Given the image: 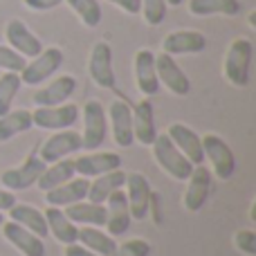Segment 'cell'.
Wrapping results in <instances>:
<instances>
[{
  "label": "cell",
  "mask_w": 256,
  "mask_h": 256,
  "mask_svg": "<svg viewBox=\"0 0 256 256\" xmlns=\"http://www.w3.org/2000/svg\"><path fill=\"white\" fill-rule=\"evenodd\" d=\"M252 58H254V43L250 38H234L225 52L222 61V74L234 88H245L252 74Z\"/></svg>",
  "instance_id": "6da1fadb"
},
{
  "label": "cell",
  "mask_w": 256,
  "mask_h": 256,
  "mask_svg": "<svg viewBox=\"0 0 256 256\" xmlns=\"http://www.w3.org/2000/svg\"><path fill=\"white\" fill-rule=\"evenodd\" d=\"M150 148H153V158H155V162H158V166L162 168L166 176H171L173 180L184 182L186 178L191 176L194 164L176 148V144L166 137V132H158L153 144H150Z\"/></svg>",
  "instance_id": "7a4b0ae2"
},
{
  "label": "cell",
  "mask_w": 256,
  "mask_h": 256,
  "mask_svg": "<svg viewBox=\"0 0 256 256\" xmlns=\"http://www.w3.org/2000/svg\"><path fill=\"white\" fill-rule=\"evenodd\" d=\"M84 130H81V146L84 150H97L108 137V115L99 99H88L81 108Z\"/></svg>",
  "instance_id": "3957f363"
},
{
  "label": "cell",
  "mask_w": 256,
  "mask_h": 256,
  "mask_svg": "<svg viewBox=\"0 0 256 256\" xmlns=\"http://www.w3.org/2000/svg\"><path fill=\"white\" fill-rule=\"evenodd\" d=\"M66 56H63L61 48H43L40 54H36L32 61L25 63V68L20 70V84L22 86H40L54 76L58 72V68L63 66Z\"/></svg>",
  "instance_id": "277c9868"
},
{
  "label": "cell",
  "mask_w": 256,
  "mask_h": 256,
  "mask_svg": "<svg viewBox=\"0 0 256 256\" xmlns=\"http://www.w3.org/2000/svg\"><path fill=\"white\" fill-rule=\"evenodd\" d=\"M200 140H202L204 160H209L214 176L218 180H232V176L236 173V155L232 150V146L216 132H207Z\"/></svg>",
  "instance_id": "5b68a950"
},
{
  "label": "cell",
  "mask_w": 256,
  "mask_h": 256,
  "mask_svg": "<svg viewBox=\"0 0 256 256\" xmlns=\"http://www.w3.org/2000/svg\"><path fill=\"white\" fill-rule=\"evenodd\" d=\"M81 117V108L74 104L61 106H36L32 110V122L40 130H68Z\"/></svg>",
  "instance_id": "8992f818"
},
{
  "label": "cell",
  "mask_w": 256,
  "mask_h": 256,
  "mask_svg": "<svg viewBox=\"0 0 256 256\" xmlns=\"http://www.w3.org/2000/svg\"><path fill=\"white\" fill-rule=\"evenodd\" d=\"M124 186H126L124 194H126V200H128L130 220H144V218L148 216L150 198H153V189H150L148 178L140 171L126 173Z\"/></svg>",
  "instance_id": "52a82bcc"
},
{
  "label": "cell",
  "mask_w": 256,
  "mask_h": 256,
  "mask_svg": "<svg viewBox=\"0 0 256 256\" xmlns=\"http://www.w3.org/2000/svg\"><path fill=\"white\" fill-rule=\"evenodd\" d=\"M88 74L92 79V84L99 86V88H104V90L115 88L117 76H115V70H112V48L106 40L94 43L92 50H90Z\"/></svg>",
  "instance_id": "ba28073f"
},
{
  "label": "cell",
  "mask_w": 256,
  "mask_h": 256,
  "mask_svg": "<svg viewBox=\"0 0 256 256\" xmlns=\"http://www.w3.org/2000/svg\"><path fill=\"white\" fill-rule=\"evenodd\" d=\"M43 168H45V162L38 158V153H30L22 160V164L7 168V171L0 176V182H2L4 189H9V191H27L30 186L36 184V180H38V176L43 173Z\"/></svg>",
  "instance_id": "9c48e42d"
},
{
  "label": "cell",
  "mask_w": 256,
  "mask_h": 256,
  "mask_svg": "<svg viewBox=\"0 0 256 256\" xmlns=\"http://www.w3.org/2000/svg\"><path fill=\"white\" fill-rule=\"evenodd\" d=\"M76 150H84V146H81V132L68 128V130H54L40 144L38 158L45 164H52V162H58V160H66L68 155L76 153Z\"/></svg>",
  "instance_id": "30bf717a"
},
{
  "label": "cell",
  "mask_w": 256,
  "mask_h": 256,
  "mask_svg": "<svg viewBox=\"0 0 256 256\" xmlns=\"http://www.w3.org/2000/svg\"><path fill=\"white\" fill-rule=\"evenodd\" d=\"M155 72H158V81L160 86L168 90L176 97H186L191 92V81L189 76L184 74L178 61L168 54H155Z\"/></svg>",
  "instance_id": "8fae6325"
},
{
  "label": "cell",
  "mask_w": 256,
  "mask_h": 256,
  "mask_svg": "<svg viewBox=\"0 0 256 256\" xmlns=\"http://www.w3.org/2000/svg\"><path fill=\"white\" fill-rule=\"evenodd\" d=\"M184 182H186V189H184V196H182V207L186 212L196 214L207 204L209 194H212V171L204 164L194 166L191 176Z\"/></svg>",
  "instance_id": "7c38bea8"
},
{
  "label": "cell",
  "mask_w": 256,
  "mask_h": 256,
  "mask_svg": "<svg viewBox=\"0 0 256 256\" xmlns=\"http://www.w3.org/2000/svg\"><path fill=\"white\" fill-rule=\"evenodd\" d=\"M106 115L108 122H110L115 144L120 148H130L135 144V137H132V106L126 99H112Z\"/></svg>",
  "instance_id": "4fadbf2b"
},
{
  "label": "cell",
  "mask_w": 256,
  "mask_h": 256,
  "mask_svg": "<svg viewBox=\"0 0 256 256\" xmlns=\"http://www.w3.org/2000/svg\"><path fill=\"white\" fill-rule=\"evenodd\" d=\"M166 137L176 144V148L189 160L194 166L204 164V153H202V140L191 126L182 124V122H173L166 128Z\"/></svg>",
  "instance_id": "5bb4252c"
},
{
  "label": "cell",
  "mask_w": 256,
  "mask_h": 256,
  "mask_svg": "<svg viewBox=\"0 0 256 256\" xmlns=\"http://www.w3.org/2000/svg\"><path fill=\"white\" fill-rule=\"evenodd\" d=\"M4 38H7L9 48L16 50V52L25 58H34L36 54H40V50H43L40 38L20 18H12V20L4 25Z\"/></svg>",
  "instance_id": "9a60e30c"
},
{
  "label": "cell",
  "mask_w": 256,
  "mask_h": 256,
  "mask_svg": "<svg viewBox=\"0 0 256 256\" xmlns=\"http://www.w3.org/2000/svg\"><path fill=\"white\" fill-rule=\"evenodd\" d=\"M207 48V38L202 32L196 30H176L164 36L162 52L168 56H184V54H200Z\"/></svg>",
  "instance_id": "2e32d148"
},
{
  "label": "cell",
  "mask_w": 256,
  "mask_h": 256,
  "mask_svg": "<svg viewBox=\"0 0 256 256\" xmlns=\"http://www.w3.org/2000/svg\"><path fill=\"white\" fill-rule=\"evenodd\" d=\"M115 168H122V155L112 150H90L74 160V171L81 178H97Z\"/></svg>",
  "instance_id": "e0dca14e"
},
{
  "label": "cell",
  "mask_w": 256,
  "mask_h": 256,
  "mask_svg": "<svg viewBox=\"0 0 256 256\" xmlns=\"http://www.w3.org/2000/svg\"><path fill=\"white\" fill-rule=\"evenodd\" d=\"M132 70H135V86L144 97L158 94L160 81L158 72H155V52H150L148 48L137 50L135 58H132Z\"/></svg>",
  "instance_id": "ac0fdd59"
},
{
  "label": "cell",
  "mask_w": 256,
  "mask_h": 256,
  "mask_svg": "<svg viewBox=\"0 0 256 256\" xmlns=\"http://www.w3.org/2000/svg\"><path fill=\"white\" fill-rule=\"evenodd\" d=\"M0 230H2L4 240H7L9 245H14L22 256H45L43 238L36 236V234H32V232L25 230V227H20L18 222L4 220L2 225H0Z\"/></svg>",
  "instance_id": "d6986e66"
},
{
  "label": "cell",
  "mask_w": 256,
  "mask_h": 256,
  "mask_svg": "<svg viewBox=\"0 0 256 256\" xmlns=\"http://www.w3.org/2000/svg\"><path fill=\"white\" fill-rule=\"evenodd\" d=\"M106 234H110L112 238H120V236H124L128 232V227H130V212H128V200H126V194L124 189H117L112 191L110 196H108L106 200Z\"/></svg>",
  "instance_id": "ffe728a7"
},
{
  "label": "cell",
  "mask_w": 256,
  "mask_h": 256,
  "mask_svg": "<svg viewBox=\"0 0 256 256\" xmlns=\"http://www.w3.org/2000/svg\"><path fill=\"white\" fill-rule=\"evenodd\" d=\"M88 184H90L88 178H72V180L45 191V202H48V207L66 209V207H70V204L86 200V196H88Z\"/></svg>",
  "instance_id": "44dd1931"
},
{
  "label": "cell",
  "mask_w": 256,
  "mask_h": 256,
  "mask_svg": "<svg viewBox=\"0 0 256 256\" xmlns=\"http://www.w3.org/2000/svg\"><path fill=\"white\" fill-rule=\"evenodd\" d=\"M76 92V79L72 74H61L34 94V106H61Z\"/></svg>",
  "instance_id": "7402d4cb"
},
{
  "label": "cell",
  "mask_w": 256,
  "mask_h": 256,
  "mask_svg": "<svg viewBox=\"0 0 256 256\" xmlns=\"http://www.w3.org/2000/svg\"><path fill=\"white\" fill-rule=\"evenodd\" d=\"M158 135L155 128V110L153 104L148 102V97H144L135 108H132V137L137 144L150 146Z\"/></svg>",
  "instance_id": "603a6c76"
},
{
  "label": "cell",
  "mask_w": 256,
  "mask_h": 256,
  "mask_svg": "<svg viewBox=\"0 0 256 256\" xmlns=\"http://www.w3.org/2000/svg\"><path fill=\"white\" fill-rule=\"evenodd\" d=\"M45 222H48V232L63 245H72L76 243V236H79V225L70 220L66 216V212L58 207H48L45 209Z\"/></svg>",
  "instance_id": "cb8c5ba5"
},
{
  "label": "cell",
  "mask_w": 256,
  "mask_h": 256,
  "mask_svg": "<svg viewBox=\"0 0 256 256\" xmlns=\"http://www.w3.org/2000/svg\"><path fill=\"white\" fill-rule=\"evenodd\" d=\"M126 182V173L122 168H115V171H108L104 176H97L92 182L88 184V196L86 200L88 202H97V204H106L108 196L117 189H124Z\"/></svg>",
  "instance_id": "d4e9b609"
},
{
  "label": "cell",
  "mask_w": 256,
  "mask_h": 256,
  "mask_svg": "<svg viewBox=\"0 0 256 256\" xmlns=\"http://www.w3.org/2000/svg\"><path fill=\"white\" fill-rule=\"evenodd\" d=\"M66 216L70 218L74 225L81 227H104L106 225V204H97V202H74L70 207L63 209Z\"/></svg>",
  "instance_id": "484cf974"
},
{
  "label": "cell",
  "mask_w": 256,
  "mask_h": 256,
  "mask_svg": "<svg viewBox=\"0 0 256 256\" xmlns=\"http://www.w3.org/2000/svg\"><path fill=\"white\" fill-rule=\"evenodd\" d=\"M186 9H189L191 16L198 18H207V16L234 18L240 14L243 4H240V0H189Z\"/></svg>",
  "instance_id": "4316f807"
},
{
  "label": "cell",
  "mask_w": 256,
  "mask_h": 256,
  "mask_svg": "<svg viewBox=\"0 0 256 256\" xmlns=\"http://www.w3.org/2000/svg\"><path fill=\"white\" fill-rule=\"evenodd\" d=\"M9 220L18 222L20 227L30 230L32 234L40 236V238H45V236L50 234V232H48V222H45V214L40 212V209L32 207V204L16 202L12 209H9Z\"/></svg>",
  "instance_id": "83f0119b"
},
{
  "label": "cell",
  "mask_w": 256,
  "mask_h": 256,
  "mask_svg": "<svg viewBox=\"0 0 256 256\" xmlns=\"http://www.w3.org/2000/svg\"><path fill=\"white\" fill-rule=\"evenodd\" d=\"M76 176L74 171V160H58V162H52V164H45L43 173L38 176V180H36V186H38L40 191H50L54 189V186L63 184V182L72 180V178Z\"/></svg>",
  "instance_id": "f1b7e54d"
},
{
  "label": "cell",
  "mask_w": 256,
  "mask_h": 256,
  "mask_svg": "<svg viewBox=\"0 0 256 256\" xmlns=\"http://www.w3.org/2000/svg\"><path fill=\"white\" fill-rule=\"evenodd\" d=\"M76 243L88 248L90 252L99 254V256H112L117 248V240L110 234L102 232L99 227H79V236H76Z\"/></svg>",
  "instance_id": "f546056e"
},
{
  "label": "cell",
  "mask_w": 256,
  "mask_h": 256,
  "mask_svg": "<svg viewBox=\"0 0 256 256\" xmlns=\"http://www.w3.org/2000/svg\"><path fill=\"white\" fill-rule=\"evenodd\" d=\"M34 128L32 122V110L18 108V110H9L0 117V142H9L20 132H27Z\"/></svg>",
  "instance_id": "4dcf8cb0"
},
{
  "label": "cell",
  "mask_w": 256,
  "mask_h": 256,
  "mask_svg": "<svg viewBox=\"0 0 256 256\" xmlns=\"http://www.w3.org/2000/svg\"><path fill=\"white\" fill-rule=\"evenodd\" d=\"M63 2H68V7L72 9V12L79 16V20L84 22L86 27H90V30H94V27L102 22V4H99V0H63Z\"/></svg>",
  "instance_id": "1f68e13d"
},
{
  "label": "cell",
  "mask_w": 256,
  "mask_h": 256,
  "mask_svg": "<svg viewBox=\"0 0 256 256\" xmlns=\"http://www.w3.org/2000/svg\"><path fill=\"white\" fill-rule=\"evenodd\" d=\"M20 76L16 72H2L0 74V117L12 110V104L20 90Z\"/></svg>",
  "instance_id": "d6a6232c"
},
{
  "label": "cell",
  "mask_w": 256,
  "mask_h": 256,
  "mask_svg": "<svg viewBox=\"0 0 256 256\" xmlns=\"http://www.w3.org/2000/svg\"><path fill=\"white\" fill-rule=\"evenodd\" d=\"M140 14L144 16V22L150 27H158L166 18V2L164 0H140Z\"/></svg>",
  "instance_id": "836d02e7"
},
{
  "label": "cell",
  "mask_w": 256,
  "mask_h": 256,
  "mask_svg": "<svg viewBox=\"0 0 256 256\" xmlns=\"http://www.w3.org/2000/svg\"><path fill=\"white\" fill-rule=\"evenodd\" d=\"M25 63H27L25 56H20L16 50H12L9 45H0V70L2 72H16V74H20Z\"/></svg>",
  "instance_id": "e575fe53"
},
{
  "label": "cell",
  "mask_w": 256,
  "mask_h": 256,
  "mask_svg": "<svg viewBox=\"0 0 256 256\" xmlns=\"http://www.w3.org/2000/svg\"><path fill=\"white\" fill-rule=\"evenodd\" d=\"M150 245L144 238H128L122 245H117L112 256H148Z\"/></svg>",
  "instance_id": "d590c367"
},
{
  "label": "cell",
  "mask_w": 256,
  "mask_h": 256,
  "mask_svg": "<svg viewBox=\"0 0 256 256\" xmlns=\"http://www.w3.org/2000/svg\"><path fill=\"white\" fill-rule=\"evenodd\" d=\"M234 245L238 252L245 256H256V232L254 230H240L234 234Z\"/></svg>",
  "instance_id": "8d00e7d4"
},
{
  "label": "cell",
  "mask_w": 256,
  "mask_h": 256,
  "mask_svg": "<svg viewBox=\"0 0 256 256\" xmlns=\"http://www.w3.org/2000/svg\"><path fill=\"white\" fill-rule=\"evenodd\" d=\"M61 2L63 0H22V4L27 9H32V12H52Z\"/></svg>",
  "instance_id": "74e56055"
},
{
  "label": "cell",
  "mask_w": 256,
  "mask_h": 256,
  "mask_svg": "<svg viewBox=\"0 0 256 256\" xmlns=\"http://www.w3.org/2000/svg\"><path fill=\"white\" fill-rule=\"evenodd\" d=\"M106 2L115 4V7H120L122 12H124V14H130V16L140 14V7H142L140 0H106Z\"/></svg>",
  "instance_id": "f35d334b"
},
{
  "label": "cell",
  "mask_w": 256,
  "mask_h": 256,
  "mask_svg": "<svg viewBox=\"0 0 256 256\" xmlns=\"http://www.w3.org/2000/svg\"><path fill=\"white\" fill-rule=\"evenodd\" d=\"M16 196H14V191L9 189H0V212H9V209L16 204Z\"/></svg>",
  "instance_id": "ab89813d"
},
{
  "label": "cell",
  "mask_w": 256,
  "mask_h": 256,
  "mask_svg": "<svg viewBox=\"0 0 256 256\" xmlns=\"http://www.w3.org/2000/svg\"><path fill=\"white\" fill-rule=\"evenodd\" d=\"M63 256H99V254L90 252L88 248H84V245H79V243H72V245H66Z\"/></svg>",
  "instance_id": "60d3db41"
},
{
  "label": "cell",
  "mask_w": 256,
  "mask_h": 256,
  "mask_svg": "<svg viewBox=\"0 0 256 256\" xmlns=\"http://www.w3.org/2000/svg\"><path fill=\"white\" fill-rule=\"evenodd\" d=\"M166 4H171V7H180L182 4V0H164Z\"/></svg>",
  "instance_id": "b9f144b4"
},
{
  "label": "cell",
  "mask_w": 256,
  "mask_h": 256,
  "mask_svg": "<svg viewBox=\"0 0 256 256\" xmlns=\"http://www.w3.org/2000/svg\"><path fill=\"white\" fill-rule=\"evenodd\" d=\"M250 25H252V27H256V14H254V12L250 14Z\"/></svg>",
  "instance_id": "7bdbcfd3"
},
{
  "label": "cell",
  "mask_w": 256,
  "mask_h": 256,
  "mask_svg": "<svg viewBox=\"0 0 256 256\" xmlns=\"http://www.w3.org/2000/svg\"><path fill=\"white\" fill-rule=\"evenodd\" d=\"M2 222H4V216H2V212H0V225H2Z\"/></svg>",
  "instance_id": "ee69618b"
}]
</instances>
